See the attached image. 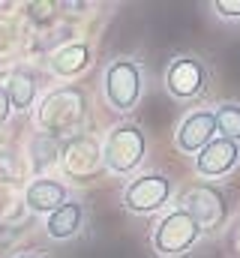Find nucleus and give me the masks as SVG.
I'll use <instances>...</instances> for the list:
<instances>
[{
	"instance_id": "ddd939ff",
	"label": "nucleus",
	"mask_w": 240,
	"mask_h": 258,
	"mask_svg": "<svg viewBox=\"0 0 240 258\" xmlns=\"http://www.w3.org/2000/svg\"><path fill=\"white\" fill-rule=\"evenodd\" d=\"M6 96H9V105L18 108V111H27L36 99V78L30 72H12L9 81L3 84Z\"/></svg>"
},
{
	"instance_id": "6e6552de",
	"label": "nucleus",
	"mask_w": 240,
	"mask_h": 258,
	"mask_svg": "<svg viewBox=\"0 0 240 258\" xmlns=\"http://www.w3.org/2000/svg\"><path fill=\"white\" fill-rule=\"evenodd\" d=\"M240 162V144L228 138H213L195 153V171L201 177H222Z\"/></svg>"
},
{
	"instance_id": "7ed1b4c3",
	"label": "nucleus",
	"mask_w": 240,
	"mask_h": 258,
	"mask_svg": "<svg viewBox=\"0 0 240 258\" xmlns=\"http://www.w3.org/2000/svg\"><path fill=\"white\" fill-rule=\"evenodd\" d=\"M105 99L111 108L129 111L141 99V66L135 60H111L105 69Z\"/></svg>"
},
{
	"instance_id": "423d86ee",
	"label": "nucleus",
	"mask_w": 240,
	"mask_h": 258,
	"mask_svg": "<svg viewBox=\"0 0 240 258\" xmlns=\"http://www.w3.org/2000/svg\"><path fill=\"white\" fill-rule=\"evenodd\" d=\"M84 114V93L78 87H63L57 93L45 96L39 120L45 129H66L72 123H78Z\"/></svg>"
},
{
	"instance_id": "9b49d317",
	"label": "nucleus",
	"mask_w": 240,
	"mask_h": 258,
	"mask_svg": "<svg viewBox=\"0 0 240 258\" xmlns=\"http://www.w3.org/2000/svg\"><path fill=\"white\" fill-rule=\"evenodd\" d=\"M81 222H84V207H81L78 201H69V198H66L54 213H48L45 228H48V237H54V240H66V237L78 234Z\"/></svg>"
},
{
	"instance_id": "f257e3e1",
	"label": "nucleus",
	"mask_w": 240,
	"mask_h": 258,
	"mask_svg": "<svg viewBox=\"0 0 240 258\" xmlns=\"http://www.w3.org/2000/svg\"><path fill=\"white\" fill-rule=\"evenodd\" d=\"M201 225L183 210H168L159 222H156V228H153V249L159 252L162 258H177L183 252H189L195 243H198V237H201Z\"/></svg>"
},
{
	"instance_id": "f8f14e48",
	"label": "nucleus",
	"mask_w": 240,
	"mask_h": 258,
	"mask_svg": "<svg viewBox=\"0 0 240 258\" xmlns=\"http://www.w3.org/2000/svg\"><path fill=\"white\" fill-rule=\"evenodd\" d=\"M51 72L54 75H63V78H72V75H78L81 69H87L90 63V48L84 45V42H72V45H63L60 51L51 54Z\"/></svg>"
},
{
	"instance_id": "dca6fc26",
	"label": "nucleus",
	"mask_w": 240,
	"mask_h": 258,
	"mask_svg": "<svg viewBox=\"0 0 240 258\" xmlns=\"http://www.w3.org/2000/svg\"><path fill=\"white\" fill-rule=\"evenodd\" d=\"M9 114H12V105H9V96H6V90H3V84H0V123H6Z\"/></svg>"
},
{
	"instance_id": "f3484780",
	"label": "nucleus",
	"mask_w": 240,
	"mask_h": 258,
	"mask_svg": "<svg viewBox=\"0 0 240 258\" xmlns=\"http://www.w3.org/2000/svg\"><path fill=\"white\" fill-rule=\"evenodd\" d=\"M15 258H39V255H30V252H27V255H15Z\"/></svg>"
},
{
	"instance_id": "0eeeda50",
	"label": "nucleus",
	"mask_w": 240,
	"mask_h": 258,
	"mask_svg": "<svg viewBox=\"0 0 240 258\" xmlns=\"http://www.w3.org/2000/svg\"><path fill=\"white\" fill-rule=\"evenodd\" d=\"M165 87L177 99H195L207 87V69L198 57H174L165 72Z\"/></svg>"
},
{
	"instance_id": "1a4fd4ad",
	"label": "nucleus",
	"mask_w": 240,
	"mask_h": 258,
	"mask_svg": "<svg viewBox=\"0 0 240 258\" xmlns=\"http://www.w3.org/2000/svg\"><path fill=\"white\" fill-rule=\"evenodd\" d=\"M213 138H216V120H213V111H204V108L186 114L177 129V147L183 153H198Z\"/></svg>"
},
{
	"instance_id": "39448f33",
	"label": "nucleus",
	"mask_w": 240,
	"mask_h": 258,
	"mask_svg": "<svg viewBox=\"0 0 240 258\" xmlns=\"http://www.w3.org/2000/svg\"><path fill=\"white\" fill-rule=\"evenodd\" d=\"M183 210L204 228H216V225H222L225 222V216H228V204H225V195L219 192L216 186H207V183H201V186H192L189 192L183 195Z\"/></svg>"
},
{
	"instance_id": "4468645a",
	"label": "nucleus",
	"mask_w": 240,
	"mask_h": 258,
	"mask_svg": "<svg viewBox=\"0 0 240 258\" xmlns=\"http://www.w3.org/2000/svg\"><path fill=\"white\" fill-rule=\"evenodd\" d=\"M213 120H216V132L219 138H228L240 144V102H222L213 108Z\"/></svg>"
},
{
	"instance_id": "2eb2a0df",
	"label": "nucleus",
	"mask_w": 240,
	"mask_h": 258,
	"mask_svg": "<svg viewBox=\"0 0 240 258\" xmlns=\"http://www.w3.org/2000/svg\"><path fill=\"white\" fill-rule=\"evenodd\" d=\"M213 6L222 18H240V0H216Z\"/></svg>"
},
{
	"instance_id": "f03ea898",
	"label": "nucleus",
	"mask_w": 240,
	"mask_h": 258,
	"mask_svg": "<svg viewBox=\"0 0 240 258\" xmlns=\"http://www.w3.org/2000/svg\"><path fill=\"white\" fill-rule=\"evenodd\" d=\"M144 153H147V141H144V132L135 123L114 126L105 138V147H102V159L114 174H132L141 165Z\"/></svg>"
},
{
	"instance_id": "20e7f679",
	"label": "nucleus",
	"mask_w": 240,
	"mask_h": 258,
	"mask_svg": "<svg viewBox=\"0 0 240 258\" xmlns=\"http://www.w3.org/2000/svg\"><path fill=\"white\" fill-rule=\"evenodd\" d=\"M171 180L165 174H141L123 189V207L129 213H153L171 198Z\"/></svg>"
},
{
	"instance_id": "9d476101",
	"label": "nucleus",
	"mask_w": 240,
	"mask_h": 258,
	"mask_svg": "<svg viewBox=\"0 0 240 258\" xmlns=\"http://www.w3.org/2000/svg\"><path fill=\"white\" fill-rule=\"evenodd\" d=\"M66 186L57 183V180H48V177H39V180H33L30 186H27V192H24V201H27V207L33 210V213H54L60 204L66 201Z\"/></svg>"
}]
</instances>
